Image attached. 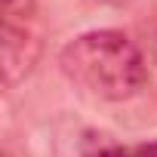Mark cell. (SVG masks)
I'll return each mask as SVG.
<instances>
[{
    "label": "cell",
    "instance_id": "obj_1",
    "mask_svg": "<svg viewBox=\"0 0 157 157\" xmlns=\"http://www.w3.org/2000/svg\"><path fill=\"white\" fill-rule=\"evenodd\" d=\"M59 68L83 93L123 102L136 96L148 80V59L123 31H86L68 40L59 52Z\"/></svg>",
    "mask_w": 157,
    "mask_h": 157
},
{
    "label": "cell",
    "instance_id": "obj_4",
    "mask_svg": "<svg viewBox=\"0 0 157 157\" xmlns=\"http://www.w3.org/2000/svg\"><path fill=\"white\" fill-rule=\"evenodd\" d=\"M90 157H157V142H145V145H105V148L93 151Z\"/></svg>",
    "mask_w": 157,
    "mask_h": 157
},
{
    "label": "cell",
    "instance_id": "obj_3",
    "mask_svg": "<svg viewBox=\"0 0 157 157\" xmlns=\"http://www.w3.org/2000/svg\"><path fill=\"white\" fill-rule=\"evenodd\" d=\"M37 0H0V13H3V25H28L34 16Z\"/></svg>",
    "mask_w": 157,
    "mask_h": 157
},
{
    "label": "cell",
    "instance_id": "obj_2",
    "mask_svg": "<svg viewBox=\"0 0 157 157\" xmlns=\"http://www.w3.org/2000/svg\"><path fill=\"white\" fill-rule=\"evenodd\" d=\"M40 56V40L28 25H3V83L13 90L31 74Z\"/></svg>",
    "mask_w": 157,
    "mask_h": 157
},
{
    "label": "cell",
    "instance_id": "obj_5",
    "mask_svg": "<svg viewBox=\"0 0 157 157\" xmlns=\"http://www.w3.org/2000/svg\"><path fill=\"white\" fill-rule=\"evenodd\" d=\"M99 3H108V6H123V3H129V0H99Z\"/></svg>",
    "mask_w": 157,
    "mask_h": 157
}]
</instances>
